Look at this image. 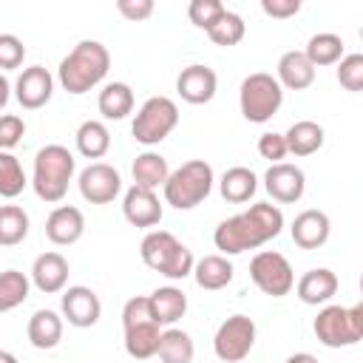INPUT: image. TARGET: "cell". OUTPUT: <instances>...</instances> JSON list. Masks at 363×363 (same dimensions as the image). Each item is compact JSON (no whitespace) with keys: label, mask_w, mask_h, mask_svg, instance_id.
Returning a JSON list of instances; mask_svg holds the SVG:
<instances>
[{"label":"cell","mask_w":363,"mask_h":363,"mask_svg":"<svg viewBox=\"0 0 363 363\" xmlns=\"http://www.w3.org/2000/svg\"><path fill=\"white\" fill-rule=\"evenodd\" d=\"M284 230V213L278 204L269 201H255L247 210L224 218L216 233H213V244L216 250H221L218 255H241L247 250H258L267 241L278 238Z\"/></svg>","instance_id":"obj_1"},{"label":"cell","mask_w":363,"mask_h":363,"mask_svg":"<svg viewBox=\"0 0 363 363\" xmlns=\"http://www.w3.org/2000/svg\"><path fill=\"white\" fill-rule=\"evenodd\" d=\"M108 68H111V51L99 40H79L60 60L57 82L62 85V91L82 96L108 77Z\"/></svg>","instance_id":"obj_2"},{"label":"cell","mask_w":363,"mask_h":363,"mask_svg":"<svg viewBox=\"0 0 363 363\" xmlns=\"http://www.w3.org/2000/svg\"><path fill=\"white\" fill-rule=\"evenodd\" d=\"M77 173V159L65 145H45L34 156V170H31V187L37 199L45 204H57L65 199L68 184L74 182Z\"/></svg>","instance_id":"obj_3"},{"label":"cell","mask_w":363,"mask_h":363,"mask_svg":"<svg viewBox=\"0 0 363 363\" xmlns=\"http://www.w3.org/2000/svg\"><path fill=\"white\" fill-rule=\"evenodd\" d=\"M139 255H142L145 267H150L153 272H159L170 281H184L196 264L190 247L182 244L167 230H150L139 244Z\"/></svg>","instance_id":"obj_4"},{"label":"cell","mask_w":363,"mask_h":363,"mask_svg":"<svg viewBox=\"0 0 363 363\" xmlns=\"http://www.w3.org/2000/svg\"><path fill=\"white\" fill-rule=\"evenodd\" d=\"M213 184H216V176H213L210 162L190 159V162L179 164L176 170H170L162 193H164V201L170 207H176V210H193V207H199L213 193Z\"/></svg>","instance_id":"obj_5"},{"label":"cell","mask_w":363,"mask_h":363,"mask_svg":"<svg viewBox=\"0 0 363 363\" xmlns=\"http://www.w3.org/2000/svg\"><path fill=\"white\" fill-rule=\"evenodd\" d=\"M315 337L326 346V349H343V346H354L363 340V306H337V303H326L315 323H312Z\"/></svg>","instance_id":"obj_6"},{"label":"cell","mask_w":363,"mask_h":363,"mask_svg":"<svg viewBox=\"0 0 363 363\" xmlns=\"http://www.w3.org/2000/svg\"><path fill=\"white\" fill-rule=\"evenodd\" d=\"M281 102H284V88L278 85V79L272 74L255 71V74L244 77V82L238 88V108L247 122H255V125L269 122L278 113Z\"/></svg>","instance_id":"obj_7"},{"label":"cell","mask_w":363,"mask_h":363,"mask_svg":"<svg viewBox=\"0 0 363 363\" xmlns=\"http://www.w3.org/2000/svg\"><path fill=\"white\" fill-rule=\"evenodd\" d=\"M176 125H179V105L170 96H150L136 111V116L130 122V133L139 145L153 147V145L164 142L176 130Z\"/></svg>","instance_id":"obj_8"},{"label":"cell","mask_w":363,"mask_h":363,"mask_svg":"<svg viewBox=\"0 0 363 363\" xmlns=\"http://www.w3.org/2000/svg\"><path fill=\"white\" fill-rule=\"evenodd\" d=\"M255 320L247 315H230L227 320L218 323L216 335H213V352L221 363H241L252 346H255Z\"/></svg>","instance_id":"obj_9"},{"label":"cell","mask_w":363,"mask_h":363,"mask_svg":"<svg viewBox=\"0 0 363 363\" xmlns=\"http://www.w3.org/2000/svg\"><path fill=\"white\" fill-rule=\"evenodd\" d=\"M250 278L269 298H284L295 286L292 264L286 261V255H281L275 250H261V252L252 255V261H250Z\"/></svg>","instance_id":"obj_10"},{"label":"cell","mask_w":363,"mask_h":363,"mask_svg":"<svg viewBox=\"0 0 363 363\" xmlns=\"http://www.w3.org/2000/svg\"><path fill=\"white\" fill-rule=\"evenodd\" d=\"M77 187L88 204H111L122 193V176L108 162H91L88 167L79 170Z\"/></svg>","instance_id":"obj_11"},{"label":"cell","mask_w":363,"mask_h":363,"mask_svg":"<svg viewBox=\"0 0 363 363\" xmlns=\"http://www.w3.org/2000/svg\"><path fill=\"white\" fill-rule=\"evenodd\" d=\"M60 309H62V320H68L77 329H91L99 323L102 318V301L91 286H68L60 295Z\"/></svg>","instance_id":"obj_12"},{"label":"cell","mask_w":363,"mask_h":363,"mask_svg":"<svg viewBox=\"0 0 363 363\" xmlns=\"http://www.w3.org/2000/svg\"><path fill=\"white\" fill-rule=\"evenodd\" d=\"M264 187L272 196V201H278V204H295V201H301V196L306 190V176H303V170L298 164L278 162V164H269L267 167Z\"/></svg>","instance_id":"obj_13"},{"label":"cell","mask_w":363,"mask_h":363,"mask_svg":"<svg viewBox=\"0 0 363 363\" xmlns=\"http://www.w3.org/2000/svg\"><path fill=\"white\" fill-rule=\"evenodd\" d=\"M14 96L26 111H37L43 105L51 102L54 96V77L48 68L43 65H28L20 71L17 82H14Z\"/></svg>","instance_id":"obj_14"},{"label":"cell","mask_w":363,"mask_h":363,"mask_svg":"<svg viewBox=\"0 0 363 363\" xmlns=\"http://www.w3.org/2000/svg\"><path fill=\"white\" fill-rule=\"evenodd\" d=\"M218 91V77L210 65L193 62L187 68H182V74L176 77V94L187 102V105H207Z\"/></svg>","instance_id":"obj_15"},{"label":"cell","mask_w":363,"mask_h":363,"mask_svg":"<svg viewBox=\"0 0 363 363\" xmlns=\"http://www.w3.org/2000/svg\"><path fill=\"white\" fill-rule=\"evenodd\" d=\"M85 233V216L74 204H60L45 218V238L57 247H71Z\"/></svg>","instance_id":"obj_16"},{"label":"cell","mask_w":363,"mask_h":363,"mask_svg":"<svg viewBox=\"0 0 363 363\" xmlns=\"http://www.w3.org/2000/svg\"><path fill=\"white\" fill-rule=\"evenodd\" d=\"M122 213H125L128 224H133V227H156L164 216L159 196L153 190H145V187H136V184L125 190Z\"/></svg>","instance_id":"obj_17"},{"label":"cell","mask_w":363,"mask_h":363,"mask_svg":"<svg viewBox=\"0 0 363 363\" xmlns=\"http://www.w3.org/2000/svg\"><path fill=\"white\" fill-rule=\"evenodd\" d=\"M68 261L62 252H43L34 258L31 264V284L43 292V295H57L65 289L68 284Z\"/></svg>","instance_id":"obj_18"},{"label":"cell","mask_w":363,"mask_h":363,"mask_svg":"<svg viewBox=\"0 0 363 363\" xmlns=\"http://www.w3.org/2000/svg\"><path fill=\"white\" fill-rule=\"evenodd\" d=\"M337 286H340V281L329 267H315L298 278L295 292L306 306H326L337 295Z\"/></svg>","instance_id":"obj_19"},{"label":"cell","mask_w":363,"mask_h":363,"mask_svg":"<svg viewBox=\"0 0 363 363\" xmlns=\"http://www.w3.org/2000/svg\"><path fill=\"white\" fill-rule=\"evenodd\" d=\"M289 233H292V241H295L301 250H318V247H323V244L329 241L332 221H329V216H326L323 210L309 207V210H303V213L295 216Z\"/></svg>","instance_id":"obj_20"},{"label":"cell","mask_w":363,"mask_h":363,"mask_svg":"<svg viewBox=\"0 0 363 363\" xmlns=\"http://www.w3.org/2000/svg\"><path fill=\"white\" fill-rule=\"evenodd\" d=\"M275 71H278L275 74L278 85L286 91H306L315 82V68L303 57V51H284Z\"/></svg>","instance_id":"obj_21"},{"label":"cell","mask_w":363,"mask_h":363,"mask_svg":"<svg viewBox=\"0 0 363 363\" xmlns=\"http://www.w3.org/2000/svg\"><path fill=\"white\" fill-rule=\"evenodd\" d=\"M147 303H150V315H153V320L159 326H173L187 312V295L179 286H173V284L153 289L147 295Z\"/></svg>","instance_id":"obj_22"},{"label":"cell","mask_w":363,"mask_h":363,"mask_svg":"<svg viewBox=\"0 0 363 363\" xmlns=\"http://www.w3.org/2000/svg\"><path fill=\"white\" fill-rule=\"evenodd\" d=\"M190 275L196 278V284H199L201 289L218 292V289H224L227 284H233L235 269H233V261H230L227 255H204V258H199V261L193 264V272H190Z\"/></svg>","instance_id":"obj_23"},{"label":"cell","mask_w":363,"mask_h":363,"mask_svg":"<svg viewBox=\"0 0 363 363\" xmlns=\"http://www.w3.org/2000/svg\"><path fill=\"white\" fill-rule=\"evenodd\" d=\"M26 335H28V343L34 349H40V352L54 349L62 340V315H57L54 309H37L28 318Z\"/></svg>","instance_id":"obj_24"},{"label":"cell","mask_w":363,"mask_h":363,"mask_svg":"<svg viewBox=\"0 0 363 363\" xmlns=\"http://www.w3.org/2000/svg\"><path fill=\"white\" fill-rule=\"evenodd\" d=\"M122 329H125V352L133 360L156 357L159 337H162V326L156 320H139V323H130V326H122Z\"/></svg>","instance_id":"obj_25"},{"label":"cell","mask_w":363,"mask_h":363,"mask_svg":"<svg viewBox=\"0 0 363 363\" xmlns=\"http://www.w3.org/2000/svg\"><path fill=\"white\" fill-rule=\"evenodd\" d=\"M284 142H286V153H292V156H312V153H318L323 147L326 130L318 122H312V119H298L284 133Z\"/></svg>","instance_id":"obj_26"},{"label":"cell","mask_w":363,"mask_h":363,"mask_svg":"<svg viewBox=\"0 0 363 363\" xmlns=\"http://www.w3.org/2000/svg\"><path fill=\"white\" fill-rule=\"evenodd\" d=\"M130 173H133V184L136 187H145V190H153L156 193L159 187H164V182L170 176V164H167V159L162 153L145 150V153H139L133 159Z\"/></svg>","instance_id":"obj_27"},{"label":"cell","mask_w":363,"mask_h":363,"mask_svg":"<svg viewBox=\"0 0 363 363\" xmlns=\"http://www.w3.org/2000/svg\"><path fill=\"white\" fill-rule=\"evenodd\" d=\"M258 190V176L244 167V164H235V167H227L221 173V182H218V193L224 201L230 204H247Z\"/></svg>","instance_id":"obj_28"},{"label":"cell","mask_w":363,"mask_h":363,"mask_svg":"<svg viewBox=\"0 0 363 363\" xmlns=\"http://www.w3.org/2000/svg\"><path fill=\"white\" fill-rule=\"evenodd\" d=\"M346 54V43L340 34L335 31H318L309 37L303 57L312 62V68H326V65H337Z\"/></svg>","instance_id":"obj_29"},{"label":"cell","mask_w":363,"mask_h":363,"mask_svg":"<svg viewBox=\"0 0 363 363\" xmlns=\"http://www.w3.org/2000/svg\"><path fill=\"white\" fill-rule=\"evenodd\" d=\"M74 142H77L79 156H85V159H102L111 150V130L105 128L102 119H85L77 128Z\"/></svg>","instance_id":"obj_30"},{"label":"cell","mask_w":363,"mask_h":363,"mask_svg":"<svg viewBox=\"0 0 363 363\" xmlns=\"http://www.w3.org/2000/svg\"><path fill=\"white\" fill-rule=\"evenodd\" d=\"M133 105H136V99H133V91H130L128 82H108L99 91V99H96L99 113L105 119H113V122H119L128 113H133Z\"/></svg>","instance_id":"obj_31"},{"label":"cell","mask_w":363,"mask_h":363,"mask_svg":"<svg viewBox=\"0 0 363 363\" xmlns=\"http://www.w3.org/2000/svg\"><path fill=\"white\" fill-rule=\"evenodd\" d=\"M156 354H159L162 363H193L196 343H193L190 332L176 329V326H167V329H162Z\"/></svg>","instance_id":"obj_32"},{"label":"cell","mask_w":363,"mask_h":363,"mask_svg":"<svg viewBox=\"0 0 363 363\" xmlns=\"http://www.w3.org/2000/svg\"><path fill=\"white\" fill-rule=\"evenodd\" d=\"M28 213L20 204H0V247H17L28 235Z\"/></svg>","instance_id":"obj_33"},{"label":"cell","mask_w":363,"mask_h":363,"mask_svg":"<svg viewBox=\"0 0 363 363\" xmlns=\"http://www.w3.org/2000/svg\"><path fill=\"white\" fill-rule=\"evenodd\" d=\"M31 292V278L20 269H3L0 272V315L17 309L20 303L28 301Z\"/></svg>","instance_id":"obj_34"},{"label":"cell","mask_w":363,"mask_h":363,"mask_svg":"<svg viewBox=\"0 0 363 363\" xmlns=\"http://www.w3.org/2000/svg\"><path fill=\"white\" fill-rule=\"evenodd\" d=\"M28 179L20 164V159L9 150H0V196L3 199H17L26 190Z\"/></svg>","instance_id":"obj_35"},{"label":"cell","mask_w":363,"mask_h":363,"mask_svg":"<svg viewBox=\"0 0 363 363\" xmlns=\"http://www.w3.org/2000/svg\"><path fill=\"white\" fill-rule=\"evenodd\" d=\"M244 34H247V23H244V17L235 14V11H230V9H227V11L218 17V23L207 31V37H210L216 45H221V48L238 45V43L244 40Z\"/></svg>","instance_id":"obj_36"},{"label":"cell","mask_w":363,"mask_h":363,"mask_svg":"<svg viewBox=\"0 0 363 363\" xmlns=\"http://www.w3.org/2000/svg\"><path fill=\"white\" fill-rule=\"evenodd\" d=\"M227 11V6L221 3V0H193L190 6H187V17H190V23L196 26V28H204V31H210L216 23H218V17Z\"/></svg>","instance_id":"obj_37"},{"label":"cell","mask_w":363,"mask_h":363,"mask_svg":"<svg viewBox=\"0 0 363 363\" xmlns=\"http://www.w3.org/2000/svg\"><path fill=\"white\" fill-rule=\"evenodd\" d=\"M337 82L352 94L363 91V54H343L337 62Z\"/></svg>","instance_id":"obj_38"},{"label":"cell","mask_w":363,"mask_h":363,"mask_svg":"<svg viewBox=\"0 0 363 363\" xmlns=\"http://www.w3.org/2000/svg\"><path fill=\"white\" fill-rule=\"evenodd\" d=\"M26 60V45L17 34H9L3 31L0 34V71H14L20 68Z\"/></svg>","instance_id":"obj_39"},{"label":"cell","mask_w":363,"mask_h":363,"mask_svg":"<svg viewBox=\"0 0 363 363\" xmlns=\"http://www.w3.org/2000/svg\"><path fill=\"white\" fill-rule=\"evenodd\" d=\"M23 136H26L23 116H17V113H0V150H9L11 153V147H17L23 142Z\"/></svg>","instance_id":"obj_40"},{"label":"cell","mask_w":363,"mask_h":363,"mask_svg":"<svg viewBox=\"0 0 363 363\" xmlns=\"http://www.w3.org/2000/svg\"><path fill=\"white\" fill-rule=\"evenodd\" d=\"M258 153L261 159H269L272 164H278L281 159H286V142H284V133H275V130H267L258 136Z\"/></svg>","instance_id":"obj_41"},{"label":"cell","mask_w":363,"mask_h":363,"mask_svg":"<svg viewBox=\"0 0 363 363\" xmlns=\"http://www.w3.org/2000/svg\"><path fill=\"white\" fill-rule=\"evenodd\" d=\"M139 320H153L147 295H133L122 306V326H130V323H139Z\"/></svg>","instance_id":"obj_42"},{"label":"cell","mask_w":363,"mask_h":363,"mask_svg":"<svg viewBox=\"0 0 363 363\" xmlns=\"http://www.w3.org/2000/svg\"><path fill=\"white\" fill-rule=\"evenodd\" d=\"M153 0H116V11L125 17V20H130V23H142V20H147L150 14H153Z\"/></svg>","instance_id":"obj_43"},{"label":"cell","mask_w":363,"mask_h":363,"mask_svg":"<svg viewBox=\"0 0 363 363\" xmlns=\"http://www.w3.org/2000/svg\"><path fill=\"white\" fill-rule=\"evenodd\" d=\"M261 11L272 20H289L301 11V0H261Z\"/></svg>","instance_id":"obj_44"},{"label":"cell","mask_w":363,"mask_h":363,"mask_svg":"<svg viewBox=\"0 0 363 363\" xmlns=\"http://www.w3.org/2000/svg\"><path fill=\"white\" fill-rule=\"evenodd\" d=\"M9 99H11V85H9V79L0 74V111L9 105Z\"/></svg>","instance_id":"obj_45"},{"label":"cell","mask_w":363,"mask_h":363,"mask_svg":"<svg viewBox=\"0 0 363 363\" xmlns=\"http://www.w3.org/2000/svg\"><path fill=\"white\" fill-rule=\"evenodd\" d=\"M284 363H320L315 354H309V352H295V354H289Z\"/></svg>","instance_id":"obj_46"},{"label":"cell","mask_w":363,"mask_h":363,"mask_svg":"<svg viewBox=\"0 0 363 363\" xmlns=\"http://www.w3.org/2000/svg\"><path fill=\"white\" fill-rule=\"evenodd\" d=\"M0 363H20L9 349H0Z\"/></svg>","instance_id":"obj_47"}]
</instances>
